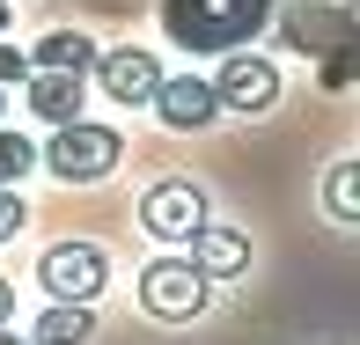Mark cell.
Returning a JSON list of instances; mask_svg holds the SVG:
<instances>
[{
    "label": "cell",
    "instance_id": "obj_1",
    "mask_svg": "<svg viewBox=\"0 0 360 345\" xmlns=\"http://www.w3.org/2000/svg\"><path fill=\"white\" fill-rule=\"evenodd\" d=\"M37 162L59 176V184H103L110 169L125 162V133H110V125H52V147H37Z\"/></svg>",
    "mask_w": 360,
    "mask_h": 345
},
{
    "label": "cell",
    "instance_id": "obj_2",
    "mask_svg": "<svg viewBox=\"0 0 360 345\" xmlns=\"http://www.w3.org/2000/svg\"><path fill=\"white\" fill-rule=\"evenodd\" d=\"M37 279H44L52 301H81L89 308L96 294H103V279H110V257L96 250V242H52V250L37 257Z\"/></svg>",
    "mask_w": 360,
    "mask_h": 345
},
{
    "label": "cell",
    "instance_id": "obj_3",
    "mask_svg": "<svg viewBox=\"0 0 360 345\" xmlns=\"http://www.w3.org/2000/svg\"><path fill=\"white\" fill-rule=\"evenodd\" d=\"M140 228L155 242H191L206 228V191L199 184H184V176H162V184H147V199H140Z\"/></svg>",
    "mask_w": 360,
    "mask_h": 345
},
{
    "label": "cell",
    "instance_id": "obj_4",
    "mask_svg": "<svg viewBox=\"0 0 360 345\" xmlns=\"http://www.w3.org/2000/svg\"><path fill=\"white\" fill-rule=\"evenodd\" d=\"M140 308L162 323H191L206 308V279L184 265V257H155V265L140 272Z\"/></svg>",
    "mask_w": 360,
    "mask_h": 345
},
{
    "label": "cell",
    "instance_id": "obj_5",
    "mask_svg": "<svg viewBox=\"0 0 360 345\" xmlns=\"http://www.w3.org/2000/svg\"><path fill=\"white\" fill-rule=\"evenodd\" d=\"M214 103L221 110H243V118H265L272 103H280V67L257 52H228L221 74H214Z\"/></svg>",
    "mask_w": 360,
    "mask_h": 345
},
{
    "label": "cell",
    "instance_id": "obj_6",
    "mask_svg": "<svg viewBox=\"0 0 360 345\" xmlns=\"http://www.w3.org/2000/svg\"><path fill=\"white\" fill-rule=\"evenodd\" d=\"M162 81H169V74H162V59L147 52V44H118V52H96V89H103L110 103H125V110H147Z\"/></svg>",
    "mask_w": 360,
    "mask_h": 345
},
{
    "label": "cell",
    "instance_id": "obj_7",
    "mask_svg": "<svg viewBox=\"0 0 360 345\" xmlns=\"http://www.w3.org/2000/svg\"><path fill=\"white\" fill-rule=\"evenodd\" d=\"M155 110L169 133H206V125L221 118V103H214V81H199V74H176V81H162L155 89Z\"/></svg>",
    "mask_w": 360,
    "mask_h": 345
},
{
    "label": "cell",
    "instance_id": "obj_8",
    "mask_svg": "<svg viewBox=\"0 0 360 345\" xmlns=\"http://www.w3.org/2000/svg\"><path fill=\"white\" fill-rule=\"evenodd\" d=\"M184 250H191L184 265L199 272L206 287H214V279H243V272H250V235H236V228H214V221H206Z\"/></svg>",
    "mask_w": 360,
    "mask_h": 345
},
{
    "label": "cell",
    "instance_id": "obj_9",
    "mask_svg": "<svg viewBox=\"0 0 360 345\" xmlns=\"http://www.w3.org/2000/svg\"><path fill=\"white\" fill-rule=\"evenodd\" d=\"M30 74H74V81H89L96 74V37H81V30H52V37H37Z\"/></svg>",
    "mask_w": 360,
    "mask_h": 345
},
{
    "label": "cell",
    "instance_id": "obj_10",
    "mask_svg": "<svg viewBox=\"0 0 360 345\" xmlns=\"http://www.w3.org/2000/svg\"><path fill=\"white\" fill-rule=\"evenodd\" d=\"M22 103L37 110L44 125H74L89 96H81V81H74V74H30V81H22Z\"/></svg>",
    "mask_w": 360,
    "mask_h": 345
},
{
    "label": "cell",
    "instance_id": "obj_11",
    "mask_svg": "<svg viewBox=\"0 0 360 345\" xmlns=\"http://www.w3.org/2000/svg\"><path fill=\"white\" fill-rule=\"evenodd\" d=\"M89 331H96V316H89L81 301H52L37 323H30L22 345H89Z\"/></svg>",
    "mask_w": 360,
    "mask_h": 345
},
{
    "label": "cell",
    "instance_id": "obj_12",
    "mask_svg": "<svg viewBox=\"0 0 360 345\" xmlns=\"http://www.w3.org/2000/svg\"><path fill=\"white\" fill-rule=\"evenodd\" d=\"M323 206H331V221L360 228V162H331V176H323Z\"/></svg>",
    "mask_w": 360,
    "mask_h": 345
},
{
    "label": "cell",
    "instance_id": "obj_13",
    "mask_svg": "<svg viewBox=\"0 0 360 345\" xmlns=\"http://www.w3.org/2000/svg\"><path fill=\"white\" fill-rule=\"evenodd\" d=\"M30 169H37V147H30L22 133H8V125H0V184L15 191V184H22Z\"/></svg>",
    "mask_w": 360,
    "mask_h": 345
},
{
    "label": "cell",
    "instance_id": "obj_14",
    "mask_svg": "<svg viewBox=\"0 0 360 345\" xmlns=\"http://www.w3.org/2000/svg\"><path fill=\"white\" fill-rule=\"evenodd\" d=\"M22 81H30V52L15 37H0V89H22Z\"/></svg>",
    "mask_w": 360,
    "mask_h": 345
},
{
    "label": "cell",
    "instance_id": "obj_15",
    "mask_svg": "<svg viewBox=\"0 0 360 345\" xmlns=\"http://www.w3.org/2000/svg\"><path fill=\"white\" fill-rule=\"evenodd\" d=\"M22 221H30L22 191H8V184H0V242H15V235H22Z\"/></svg>",
    "mask_w": 360,
    "mask_h": 345
},
{
    "label": "cell",
    "instance_id": "obj_16",
    "mask_svg": "<svg viewBox=\"0 0 360 345\" xmlns=\"http://www.w3.org/2000/svg\"><path fill=\"white\" fill-rule=\"evenodd\" d=\"M8 316H15V287L0 279V323H8Z\"/></svg>",
    "mask_w": 360,
    "mask_h": 345
},
{
    "label": "cell",
    "instance_id": "obj_17",
    "mask_svg": "<svg viewBox=\"0 0 360 345\" xmlns=\"http://www.w3.org/2000/svg\"><path fill=\"white\" fill-rule=\"evenodd\" d=\"M8 22H15V8H8V0H0V37H8Z\"/></svg>",
    "mask_w": 360,
    "mask_h": 345
},
{
    "label": "cell",
    "instance_id": "obj_18",
    "mask_svg": "<svg viewBox=\"0 0 360 345\" xmlns=\"http://www.w3.org/2000/svg\"><path fill=\"white\" fill-rule=\"evenodd\" d=\"M0 345H22V338H15V331H8V323H0Z\"/></svg>",
    "mask_w": 360,
    "mask_h": 345
},
{
    "label": "cell",
    "instance_id": "obj_19",
    "mask_svg": "<svg viewBox=\"0 0 360 345\" xmlns=\"http://www.w3.org/2000/svg\"><path fill=\"white\" fill-rule=\"evenodd\" d=\"M0 118H8V89H0Z\"/></svg>",
    "mask_w": 360,
    "mask_h": 345
}]
</instances>
